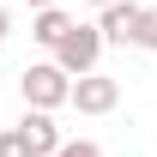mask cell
<instances>
[{"instance_id":"8fae6325","label":"cell","mask_w":157,"mask_h":157,"mask_svg":"<svg viewBox=\"0 0 157 157\" xmlns=\"http://www.w3.org/2000/svg\"><path fill=\"white\" fill-rule=\"evenodd\" d=\"M24 6H30V12H42V6H55V0H24Z\"/></svg>"},{"instance_id":"5b68a950","label":"cell","mask_w":157,"mask_h":157,"mask_svg":"<svg viewBox=\"0 0 157 157\" xmlns=\"http://www.w3.org/2000/svg\"><path fill=\"white\" fill-rule=\"evenodd\" d=\"M139 18H145V6H139V0H109V6H103V18H97V30H103L109 42H133Z\"/></svg>"},{"instance_id":"3957f363","label":"cell","mask_w":157,"mask_h":157,"mask_svg":"<svg viewBox=\"0 0 157 157\" xmlns=\"http://www.w3.org/2000/svg\"><path fill=\"white\" fill-rule=\"evenodd\" d=\"M121 103V78H109V73H78L73 78V109L78 115H109Z\"/></svg>"},{"instance_id":"30bf717a","label":"cell","mask_w":157,"mask_h":157,"mask_svg":"<svg viewBox=\"0 0 157 157\" xmlns=\"http://www.w3.org/2000/svg\"><path fill=\"white\" fill-rule=\"evenodd\" d=\"M6 36H12V18H6V6H0V42H6Z\"/></svg>"},{"instance_id":"8992f818","label":"cell","mask_w":157,"mask_h":157,"mask_svg":"<svg viewBox=\"0 0 157 157\" xmlns=\"http://www.w3.org/2000/svg\"><path fill=\"white\" fill-rule=\"evenodd\" d=\"M73 24H78V18H67V12H60V6H42L36 18H30V36H36L42 48H48V55H55V42L67 36V30H73Z\"/></svg>"},{"instance_id":"277c9868","label":"cell","mask_w":157,"mask_h":157,"mask_svg":"<svg viewBox=\"0 0 157 157\" xmlns=\"http://www.w3.org/2000/svg\"><path fill=\"white\" fill-rule=\"evenodd\" d=\"M18 133H24V145H30V157H55L60 145H67L60 127H55V109H24Z\"/></svg>"},{"instance_id":"9c48e42d","label":"cell","mask_w":157,"mask_h":157,"mask_svg":"<svg viewBox=\"0 0 157 157\" xmlns=\"http://www.w3.org/2000/svg\"><path fill=\"white\" fill-rule=\"evenodd\" d=\"M55 157H103V145H97V139H67Z\"/></svg>"},{"instance_id":"6da1fadb","label":"cell","mask_w":157,"mask_h":157,"mask_svg":"<svg viewBox=\"0 0 157 157\" xmlns=\"http://www.w3.org/2000/svg\"><path fill=\"white\" fill-rule=\"evenodd\" d=\"M18 91H24V109H67L73 103V73L60 60H30L18 73Z\"/></svg>"},{"instance_id":"ba28073f","label":"cell","mask_w":157,"mask_h":157,"mask_svg":"<svg viewBox=\"0 0 157 157\" xmlns=\"http://www.w3.org/2000/svg\"><path fill=\"white\" fill-rule=\"evenodd\" d=\"M0 157H30V145H24L18 127H0Z\"/></svg>"},{"instance_id":"52a82bcc","label":"cell","mask_w":157,"mask_h":157,"mask_svg":"<svg viewBox=\"0 0 157 157\" xmlns=\"http://www.w3.org/2000/svg\"><path fill=\"white\" fill-rule=\"evenodd\" d=\"M133 48L157 55V12H151V6H145V18H139V30H133Z\"/></svg>"},{"instance_id":"7c38bea8","label":"cell","mask_w":157,"mask_h":157,"mask_svg":"<svg viewBox=\"0 0 157 157\" xmlns=\"http://www.w3.org/2000/svg\"><path fill=\"white\" fill-rule=\"evenodd\" d=\"M91 6H109V0H91Z\"/></svg>"},{"instance_id":"7a4b0ae2","label":"cell","mask_w":157,"mask_h":157,"mask_svg":"<svg viewBox=\"0 0 157 157\" xmlns=\"http://www.w3.org/2000/svg\"><path fill=\"white\" fill-rule=\"evenodd\" d=\"M103 48H109V36H103L97 24H73V30L55 42V60H60V67H67L73 78H78V73H97Z\"/></svg>"}]
</instances>
